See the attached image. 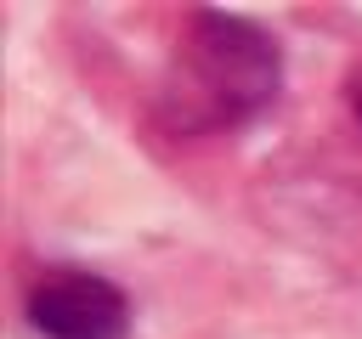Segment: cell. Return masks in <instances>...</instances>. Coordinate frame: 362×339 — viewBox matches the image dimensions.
Wrapping results in <instances>:
<instances>
[{"instance_id": "cell-2", "label": "cell", "mask_w": 362, "mask_h": 339, "mask_svg": "<svg viewBox=\"0 0 362 339\" xmlns=\"http://www.w3.org/2000/svg\"><path fill=\"white\" fill-rule=\"evenodd\" d=\"M23 311L40 339H124L130 333L124 288L90 266H45L28 282Z\"/></svg>"}, {"instance_id": "cell-3", "label": "cell", "mask_w": 362, "mask_h": 339, "mask_svg": "<svg viewBox=\"0 0 362 339\" xmlns=\"http://www.w3.org/2000/svg\"><path fill=\"white\" fill-rule=\"evenodd\" d=\"M351 113L362 119V85H351Z\"/></svg>"}, {"instance_id": "cell-1", "label": "cell", "mask_w": 362, "mask_h": 339, "mask_svg": "<svg viewBox=\"0 0 362 339\" xmlns=\"http://www.w3.org/2000/svg\"><path fill=\"white\" fill-rule=\"evenodd\" d=\"M283 90V51L277 40L243 11H192L181 40V85L175 130H238L260 119Z\"/></svg>"}]
</instances>
